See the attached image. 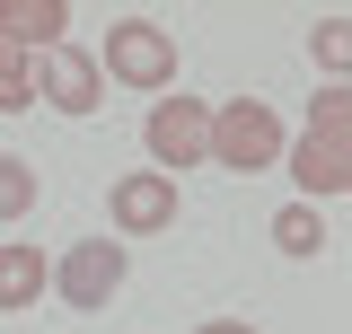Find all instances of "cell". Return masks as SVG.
Masks as SVG:
<instances>
[{
  "mask_svg": "<svg viewBox=\"0 0 352 334\" xmlns=\"http://www.w3.org/2000/svg\"><path fill=\"white\" fill-rule=\"evenodd\" d=\"M291 185H300V203H335L352 185V88L326 80L317 115H308V141L291 150Z\"/></svg>",
  "mask_w": 352,
  "mask_h": 334,
  "instance_id": "obj_1",
  "label": "cell"
},
{
  "mask_svg": "<svg viewBox=\"0 0 352 334\" xmlns=\"http://www.w3.org/2000/svg\"><path fill=\"white\" fill-rule=\"evenodd\" d=\"M97 80H124V88H176V36L159 18H124L106 27V53H97Z\"/></svg>",
  "mask_w": 352,
  "mask_h": 334,
  "instance_id": "obj_2",
  "label": "cell"
},
{
  "mask_svg": "<svg viewBox=\"0 0 352 334\" xmlns=\"http://www.w3.org/2000/svg\"><path fill=\"white\" fill-rule=\"evenodd\" d=\"M212 159L229 167V176H264V167L282 159V124H273V106H256V97L212 106Z\"/></svg>",
  "mask_w": 352,
  "mask_h": 334,
  "instance_id": "obj_3",
  "label": "cell"
},
{
  "mask_svg": "<svg viewBox=\"0 0 352 334\" xmlns=\"http://www.w3.org/2000/svg\"><path fill=\"white\" fill-rule=\"evenodd\" d=\"M141 141H150V167L159 176H185V167L212 159V106L203 97H159L150 124H141Z\"/></svg>",
  "mask_w": 352,
  "mask_h": 334,
  "instance_id": "obj_4",
  "label": "cell"
},
{
  "mask_svg": "<svg viewBox=\"0 0 352 334\" xmlns=\"http://www.w3.org/2000/svg\"><path fill=\"white\" fill-rule=\"evenodd\" d=\"M124 273H132V255H124V247H106V238H80V247L53 264V282H44V291H62L71 308H88V317H97L106 299L124 291Z\"/></svg>",
  "mask_w": 352,
  "mask_h": 334,
  "instance_id": "obj_5",
  "label": "cell"
},
{
  "mask_svg": "<svg viewBox=\"0 0 352 334\" xmlns=\"http://www.w3.org/2000/svg\"><path fill=\"white\" fill-rule=\"evenodd\" d=\"M97 97H106L97 53H80V44H44L36 53V106H53V115H97Z\"/></svg>",
  "mask_w": 352,
  "mask_h": 334,
  "instance_id": "obj_6",
  "label": "cell"
},
{
  "mask_svg": "<svg viewBox=\"0 0 352 334\" xmlns=\"http://www.w3.org/2000/svg\"><path fill=\"white\" fill-rule=\"evenodd\" d=\"M106 211H115V229H124V238H159V229H176V176H159V167L115 176Z\"/></svg>",
  "mask_w": 352,
  "mask_h": 334,
  "instance_id": "obj_7",
  "label": "cell"
},
{
  "mask_svg": "<svg viewBox=\"0 0 352 334\" xmlns=\"http://www.w3.org/2000/svg\"><path fill=\"white\" fill-rule=\"evenodd\" d=\"M44 282H53V264L36 247H0V317H18V308H36Z\"/></svg>",
  "mask_w": 352,
  "mask_h": 334,
  "instance_id": "obj_8",
  "label": "cell"
},
{
  "mask_svg": "<svg viewBox=\"0 0 352 334\" xmlns=\"http://www.w3.org/2000/svg\"><path fill=\"white\" fill-rule=\"evenodd\" d=\"M62 0H0V36H18L27 53H44V44H62Z\"/></svg>",
  "mask_w": 352,
  "mask_h": 334,
  "instance_id": "obj_9",
  "label": "cell"
},
{
  "mask_svg": "<svg viewBox=\"0 0 352 334\" xmlns=\"http://www.w3.org/2000/svg\"><path fill=\"white\" fill-rule=\"evenodd\" d=\"M273 247H282V255H326L335 238H326L317 203H282V211H273Z\"/></svg>",
  "mask_w": 352,
  "mask_h": 334,
  "instance_id": "obj_10",
  "label": "cell"
},
{
  "mask_svg": "<svg viewBox=\"0 0 352 334\" xmlns=\"http://www.w3.org/2000/svg\"><path fill=\"white\" fill-rule=\"evenodd\" d=\"M27 211H36V167L0 150V220H27Z\"/></svg>",
  "mask_w": 352,
  "mask_h": 334,
  "instance_id": "obj_11",
  "label": "cell"
},
{
  "mask_svg": "<svg viewBox=\"0 0 352 334\" xmlns=\"http://www.w3.org/2000/svg\"><path fill=\"white\" fill-rule=\"evenodd\" d=\"M308 53L335 71V88H344V62H352V18H317V36H308Z\"/></svg>",
  "mask_w": 352,
  "mask_h": 334,
  "instance_id": "obj_12",
  "label": "cell"
},
{
  "mask_svg": "<svg viewBox=\"0 0 352 334\" xmlns=\"http://www.w3.org/2000/svg\"><path fill=\"white\" fill-rule=\"evenodd\" d=\"M0 88H36V53L18 36H0Z\"/></svg>",
  "mask_w": 352,
  "mask_h": 334,
  "instance_id": "obj_13",
  "label": "cell"
},
{
  "mask_svg": "<svg viewBox=\"0 0 352 334\" xmlns=\"http://www.w3.org/2000/svg\"><path fill=\"white\" fill-rule=\"evenodd\" d=\"M194 334H256L247 317H212V326H194Z\"/></svg>",
  "mask_w": 352,
  "mask_h": 334,
  "instance_id": "obj_14",
  "label": "cell"
}]
</instances>
